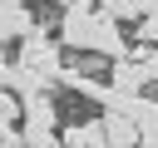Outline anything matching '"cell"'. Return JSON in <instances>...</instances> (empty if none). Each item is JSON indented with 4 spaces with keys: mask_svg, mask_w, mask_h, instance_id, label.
Wrapping results in <instances>:
<instances>
[{
    "mask_svg": "<svg viewBox=\"0 0 158 148\" xmlns=\"http://www.w3.org/2000/svg\"><path fill=\"white\" fill-rule=\"evenodd\" d=\"M143 5H148V10H143V15H158V0H143Z\"/></svg>",
    "mask_w": 158,
    "mask_h": 148,
    "instance_id": "obj_11",
    "label": "cell"
},
{
    "mask_svg": "<svg viewBox=\"0 0 158 148\" xmlns=\"http://www.w3.org/2000/svg\"><path fill=\"white\" fill-rule=\"evenodd\" d=\"M104 123H109V143H114V148H143L138 118H128V113H118V109H104Z\"/></svg>",
    "mask_w": 158,
    "mask_h": 148,
    "instance_id": "obj_7",
    "label": "cell"
},
{
    "mask_svg": "<svg viewBox=\"0 0 158 148\" xmlns=\"http://www.w3.org/2000/svg\"><path fill=\"white\" fill-rule=\"evenodd\" d=\"M138 128H143V148H158V104L148 99L143 113H138Z\"/></svg>",
    "mask_w": 158,
    "mask_h": 148,
    "instance_id": "obj_9",
    "label": "cell"
},
{
    "mask_svg": "<svg viewBox=\"0 0 158 148\" xmlns=\"http://www.w3.org/2000/svg\"><path fill=\"white\" fill-rule=\"evenodd\" d=\"M109 84H114V89H123V94H143V84H148V64H143V59H133V54L109 59Z\"/></svg>",
    "mask_w": 158,
    "mask_h": 148,
    "instance_id": "obj_3",
    "label": "cell"
},
{
    "mask_svg": "<svg viewBox=\"0 0 158 148\" xmlns=\"http://www.w3.org/2000/svg\"><path fill=\"white\" fill-rule=\"evenodd\" d=\"M59 5H94V0H59Z\"/></svg>",
    "mask_w": 158,
    "mask_h": 148,
    "instance_id": "obj_12",
    "label": "cell"
},
{
    "mask_svg": "<svg viewBox=\"0 0 158 148\" xmlns=\"http://www.w3.org/2000/svg\"><path fill=\"white\" fill-rule=\"evenodd\" d=\"M0 84H5L10 94H20V99H30V94H44V79H40L30 64H20V59L0 64Z\"/></svg>",
    "mask_w": 158,
    "mask_h": 148,
    "instance_id": "obj_5",
    "label": "cell"
},
{
    "mask_svg": "<svg viewBox=\"0 0 158 148\" xmlns=\"http://www.w3.org/2000/svg\"><path fill=\"white\" fill-rule=\"evenodd\" d=\"M64 148H114L109 143V123L104 118H84L64 128Z\"/></svg>",
    "mask_w": 158,
    "mask_h": 148,
    "instance_id": "obj_6",
    "label": "cell"
},
{
    "mask_svg": "<svg viewBox=\"0 0 158 148\" xmlns=\"http://www.w3.org/2000/svg\"><path fill=\"white\" fill-rule=\"evenodd\" d=\"M40 30V20L30 15V5H10L5 0V10H0V39L5 44H20L25 35H35Z\"/></svg>",
    "mask_w": 158,
    "mask_h": 148,
    "instance_id": "obj_4",
    "label": "cell"
},
{
    "mask_svg": "<svg viewBox=\"0 0 158 148\" xmlns=\"http://www.w3.org/2000/svg\"><path fill=\"white\" fill-rule=\"evenodd\" d=\"M138 39L143 44H158V15H143L138 20Z\"/></svg>",
    "mask_w": 158,
    "mask_h": 148,
    "instance_id": "obj_10",
    "label": "cell"
},
{
    "mask_svg": "<svg viewBox=\"0 0 158 148\" xmlns=\"http://www.w3.org/2000/svg\"><path fill=\"white\" fill-rule=\"evenodd\" d=\"M15 59L30 64V69L44 79V89H59V84H64V39H49L44 30H35V35H25V39L15 44Z\"/></svg>",
    "mask_w": 158,
    "mask_h": 148,
    "instance_id": "obj_2",
    "label": "cell"
},
{
    "mask_svg": "<svg viewBox=\"0 0 158 148\" xmlns=\"http://www.w3.org/2000/svg\"><path fill=\"white\" fill-rule=\"evenodd\" d=\"M99 10H109V15H118V20H143V0H99Z\"/></svg>",
    "mask_w": 158,
    "mask_h": 148,
    "instance_id": "obj_8",
    "label": "cell"
},
{
    "mask_svg": "<svg viewBox=\"0 0 158 148\" xmlns=\"http://www.w3.org/2000/svg\"><path fill=\"white\" fill-rule=\"evenodd\" d=\"M59 39H64V49L99 54V59H123V54H128V44H123V35H118V15L89 10V5H64V15H59Z\"/></svg>",
    "mask_w": 158,
    "mask_h": 148,
    "instance_id": "obj_1",
    "label": "cell"
}]
</instances>
